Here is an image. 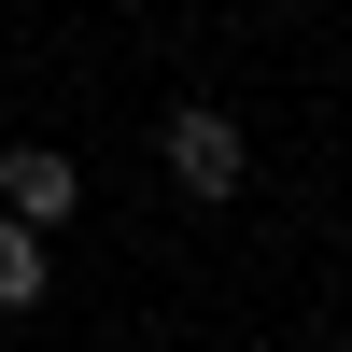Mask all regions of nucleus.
<instances>
[{
    "label": "nucleus",
    "instance_id": "nucleus-1",
    "mask_svg": "<svg viewBox=\"0 0 352 352\" xmlns=\"http://www.w3.org/2000/svg\"><path fill=\"white\" fill-rule=\"evenodd\" d=\"M155 155H169V184H184V197H240V127H226V113L212 99H169V127H155Z\"/></svg>",
    "mask_w": 352,
    "mask_h": 352
},
{
    "label": "nucleus",
    "instance_id": "nucleus-2",
    "mask_svg": "<svg viewBox=\"0 0 352 352\" xmlns=\"http://www.w3.org/2000/svg\"><path fill=\"white\" fill-rule=\"evenodd\" d=\"M71 212H85V169L56 155V141H14V155H0V226H28V240H56Z\"/></svg>",
    "mask_w": 352,
    "mask_h": 352
},
{
    "label": "nucleus",
    "instance_id": "nucleus-3",
    "mask_svg": "<svg viewBox=\"0 0 352 352\" xmlns=\"http://www.w3.org/2000/svg\"><path fill=\"white\" fill-rule=\"evenodd\" d=\"M43 296V240H28V226H0V310H28Z\"/></svg>",
    "mask_w": 352,
    "mask_h": 352
}]
</instances>
